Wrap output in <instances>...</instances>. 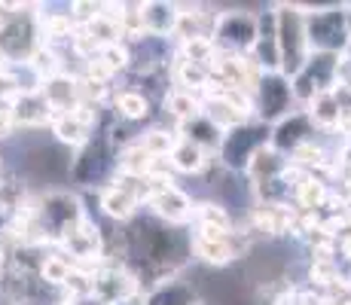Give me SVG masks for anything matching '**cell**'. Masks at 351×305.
Instances as JSON below:
<instances>
[{"mask_svg": "<svg viewBox=\"0 0 351 305\" xmlns=\"http://www.w3.org/2000/svg\"><path fill=\"white\" fill-rule=\"evenodd\" d=\"M296 95L290 77H285L281 71H269L256 80L254 89V119L266 122V125H278L285 117H290Z\"/></svg>", "mask_w": 351, "mask_h": 305, "instance_id": "6", "label": "cell"}, {"mask_svg": "<svg viewBox=\"0 0 351 305\" xmlns=\"http://www.w3.org/2000/svg\"><path fill=\"white\" fill-rule=\"evenodd\" d=\"M168 162H171V171L174 174L195 178V174H202L208 165H211V153L202 150V147L193 144V141L178 138V144H174V150H171V156H168Z\"/></svg>", "mask_w": 351, "mask_h": 305, "instance_id": "20", "label": "cell"}, {"mask_svg": "<svg viewBox=\"0 0 351 305\" xmlns=\"http://www.w3.org/2000/svg\"><path fill=\"white\" fill-rule=\"evenodd\" d=\"M110 110H113V117H117L119 122H125V125H134V122L150 119L153 98L144 89H113Z\"/></svg>", "mask_w": 351, "mask_h": 305, "instance_id": "17", "label": "cell"}, {"mask_svg": "<svg viewBox=\"0 0 351 305\" xmlns=\"http://www.w3.org/2000/svg\"><path fill=\"white\" fill-rule=\"evenodd\" d=\"M3 263H6V250L0 247V269H3Z\"/></svg>", "mask_w": 351, "mask_h": 305, "instance_id": "28", "label": "cell"}, {"mask_svg": "<svg viewBox=\"0 0 351 305\" xmlns=\"http://www.w3.org/2000/svg\"><path fill=\"white\" fill-rule=\"evenodd\" d=\"M306 37H308V49L312 52L342 56L346 46L351 43L346 10H339V6H327V10L306 12Z\"/></svg>", "mask_w": 351, "mask_h": 305, "instance_id": "7", "label": "cell"}, {"mask_svg": "<svg viewBox=\"0 0 351 305\" xmlns=\"http://www.w3.org/2000/svg\"><path fill=\"white\" fill-rule=\"evenodd\" d=\"M34 217H37V223H40L46 247H58L89 214H86L80 193L62 189V186H49V189H43V193H37V199H34Z\"/></svg>", "mask_w": 351, "mask_h": 305, "instance_id": "1", "label": "cell"}, {"mask_svg": "<svg viewBox=\"0 0 351 305\" xmlns=\"http://www.w3.org/2000/svg\"><path fill=\"white\" fill-rule=\"evenodd\" d=\"M272 141V125L260 119H247L241 125L223 132V144L217 150V165L229 174H247L251 162L269 147Z\"/></svg>", "mask_w": 351, "mask_h": 305, "instance_id": "3", "label": "cell"}, {"mask_svg": "<svg viewBox=\"0 0 351 305\" xmlns=\"http://www.w3.org/2000/svg\"><path fill=\"white\" fill-rule=\"evenodd\" d=\"M0 174H3V156H0Z\"/></svg>", "mask_w": 351, "mask_h": 305, "instance_id": "30", "label": "cell"}, {"mask_svg": "<svg viewBox=\"0 0 351 305\" xmlns=\"http://www.w3.org/2000/svg\"><path fill=\"white\" fill-rule=\"evenodd\" d=\"M195 226L199 229H217V232H232V217H229V208L223 202L205 199L195 205Z\"/></svg>", "mask_w": 351, "mask_h": 305, "instance_id": "23", "label": "cell"}, {"mask_svg": "<svg viewBox=\"0 0 351 305\" xmlns=\"http://www.w3.org/2000/svg\"><path fill=\"white\" fill-rule=\"evenodd\" d=\"M141 12H144V31L147 34H153V37L174 40L178 19H180V6L178 3H165V0H147V3H141Z\"/></svg>", "mask_w": 351, "mask_h": 305, "instance_id": "19", "label": "cell"}, {"mask_svg": "<svg viewBox=\"0 0 351 305\" xmlns=\"http://www.w3.org/2000/svg\"><path fill=\"white\" fill-rule=\"evenodd\" d=\"M6 110H10L12 128H43V125H49L52 122V117H56V110L49 107L43 89L25 92L22 98H16Z\"/></svg>", "mask_w": 351, "mask_h": 305, "instance_id": "13", "label": "cell"}, {"mask_svg": "<svg viewBox=\"0 0 351 305\" xmlns=\"http://www.w3.org/2000/svg\"><path fill=\"white\" fill-rule=\"evenodd\" d=\"M98 208H101V214H104L110 223H117V226H128V223L141 214V208H144V205H141L138 195L128 193L125 186L110 183V186H104L98 193Z\"/></svg>", "mask_w": 351, "mask_h": 305, "instance_id": "14", "label": "cell"}, {"mask_svg": "<svg viewBox=\"0 0 351 305\" xmlns=\"http://www.w3.org/2000/svg\"><path fill=\"white\" fill-rule=\"evenodd\" d=\"M174 144H178V132H174V128H165V125L147 128V132L141 134V147H144L150 156H156V159H168L174 150Z\"/></svg>", "mask_w": 351, "mask_h": 305, "instance_id": "24", "label": "cell"}, {"mask_svg": "<svg viewBox=\"0 0 351 305\" xmlns=\"http://www.w3.org/2000/svg\"><path fill=\"white\" fill-rule=\"evenodd\" d=\"M275 19H278V46H281V73L293 80L308 61L312 49H308L306 37V12L302 6L281 3L275 6Z\"/></svg>", "mask_w": 351, "mask_h": 305, "instance_id": "4", "label": "cell"}, {"mask_svg": "<svg viewBox=\"0 0 351 305\" xmlns=\"http://www.w3.org/2000/svg\"><path fill=\"white\" fill-rule=\"evenodd\" d=\"M251 61L263 73L281 71V46H278V19L275 12H263L260 16V37L251 52Z\"/></svg>", "mask_w": 351, "mask_h": 305, "instance_id": "15", "label": "cell"}, {"mask_svg": "<svg viewBox=\"0 0 351 305\" xmlns=\"http://www.w3.org/2000/svg\"><path fill=\"white\" fill-rule=\"evenodd\" d=\"M336 77H339V56H330V52H312L308 61L302 64V71L290 80V83H293L296 101L312 104L318 95L333 92Z\"/></svg>", "mask_w": 351, "mask_h": 305, "instance_id": "9", "label": "cell"}, {"mask_svg": "<svg viewBox=\"0 0 351 305\" xmlns=\"http://www.w3.org/2000/svg\"><path fill=\"white\" fill-rule=\"evenodd\" d=\"M162 110L168 113V117L174 119V128L180 125V122H190L193 117H199L202 113V98L193 92H184V89H168L165 98H162Z\"/></svg>", "mask_w": 351, "mask_h": 305, "instance_id": "22", "label": "cell"}, {"mask_svg": "<svg viewBox=\"0 0 351 305\" xmlns=\"http://www.w3.org/2000/svg\"><path fill=\"white\" fill-rule=\"evenodd\" d=\"M312 134H315V119L308 117V110H296L281 119L278 125H272L269 147L281 156H296L306 144H312Z\"/></svg>", "mask_w": 351, "mask_h": 305, "instance_id": "12", "label": "cell"}, {"mask_svg": "<svg viewBox=\"0 0 351 305\" xmlns=\"http://www.w3.org/2000/svg\"><path fill=\"white\" fill-rule=\"evenodd\" d=\"M119 174V150L113 147L110 134L101 128L95 138L86 147H80L73 153V165H71V183L77 189H104L117 180Z\"/></svg>", "mask_w": 351, "mask_h": 305, "instance_id": "2", "label": "cell"}, {"mask_svg": "<svg viewBox=\"0 0 351 305\" xmlns=\"http://www.w3.org/2000/svg\"><path fill=\"white\" fill-rule=\"evenodd\" d=\"M178 138H186V141H193V144H199L202 150H208V153H214L217 156L220 150V144H223V128H217L211 119L205 117V113H199V117H193L190 122H180L178 128Z\"/></svg>", "mask_w": 351, "mask_h": 305, "instance_id": "21", "label": "cell"}, {"mask_svg": "<svg viewBox=\"0 0 351 305\" xmlns=\"http://www.w3.org/2000/svg\"><path fill=\"white\" fill-rule=\"evenodd\" d=\"M346 19H348V37H351V12H346Z\"/></svg>", "mask_w": 351, "mask_h": 305, "instance_id": "29", "label": "cell"}, {"mask_svg": "<svg viewBox=\"0 0 351 305\" xmlns=\"http://www.w3.org/2000/svg\"><path fill=\"white\" fill-rule=\"evenodd\" d=\"M43 95L49 101V107L56 113H71L83 104V92H80V77L73 73H58V77L46 80L43 83Z\"/></svg>", "mask_w": 351, "mask_h": 305, "instance_id": "18", "label": "cell"}, {"mask_svg": "<svg viewBox=\"0 0 351 305\" xmlns=\"http://www.w3.org/2000/svg\"><path fill=\"white\" fill-rule=\"evenodd\" d=\"M123 305H144V296H138V300H132V302H123Z\"/></svg>", "mask_w": 351, "mask_h": 305, "instance_id": "27", "label": "cell"}, {"mask_svg": "<svg viewBox=\"0 0 351 305\" xmlns=\"http://www.w3.org/2000/svg\"><path fill=\"white\" fill-rule=\"evenodd\" d=\"M260 37V16L245 10H226L214 25V46L226 56H251Z\"/></svg>", "mask_w": 351, "mask_h": 305, "instance_id": "5", "label": "cell"}, {"mask_svg": "<svg viewBox=\"0 0 351 305\" xmlns=\"http://www.w3.org/2000/svg\"><path fill=\"white\" fill-rule=\"evenodd\" d=\"M144 208L147 214H153L168 226H186L195 217L193 195L184 193L174 180H162V178H150V199H147Z\"/></svg>", "mask_w": 351, "mask_h": 305, "instance_id": "8", "label": "cell"}, {"mask_svg": "<svg viewBox=\"0 0 351 305\" xmlns=\"http://www.w3.org/2000/svg\"><path fill=\"white\" fill-rule=\"evenodd\" d=\"M190 235H193V256L214 269H223L229 263H235L241 256V250H245V244L235 232H217V229L195 226V232Z\"/></svg>", "mask_w": 351, "mask_h": 305, "instance_id": "10", "label": "cell"}, {"mask_svg": "<svg viewBox=\"0 0 351 305\" xmlns=\"http://www.w3.org/2000/svg\"><path fill=\"white\" fill-rule=\"evenodd\" d=\"M195 305H211V302H205V300H199V302H195Z\"/></svg>", "mask_w": 351, "mask_h": 305, "instance_id": "31", "label": "cell"}, {"mask_svg": "<svg viewBox=\"0 0 351 305\" xmlns=\"http://www.w3.org/2000/svg\"><path fill=\"white\" fill-rule=\"evenodd\" d=\"M67 305H104V302H101L98 300V296H77V300H67Z\"/></svg>", "mask_w": 351, "mask_h": 305, "instance_id": "26", "label": "cell"}, {"mask_svg": "<svg viewBox=\"0 0 351 305\" xmlns=\"http://www.w3.org/2000/svg\"><path fill=\"white\" fill-rule=\"evenodd\" d=\"M141 287L144 284L128 266H101L92 278V296H98L104 305H123L138 300V296H144Z\"/></svg>", "mask_w": 351, "mask_h": 305, "instance_id": "11", "label": "cell"}, {"mask_svg": "<svg viewBox=\"0 0 351 305\" xmlns=\"http://www.w3.org/2000/svg\"><path fill=\"white\" fill-rule=\"evenodd\" d=\"M199 300V287L180 275L165 278V281H159L156 287H150L144 293V305H195Z\"/></svg>", "mask_w": 351, "mask_h": 305, "instance_id": "16", "label": "cell"}, {"mask_svg": "<svg viewBox=\"0 0 351 305\" xmlns=\"http://www.w3.org/2000/svg\"><path fill=\"white\" fill-rule=\"evenodd\" d=\"M308 117L315 119V125H336L342 117V104H339V95L336 92H324L318 98L308 104Z\"/></svg>", "mask_w": 351, "mask_h": 305, "instance_id": "25", "label": "cell"}]
</instances>
